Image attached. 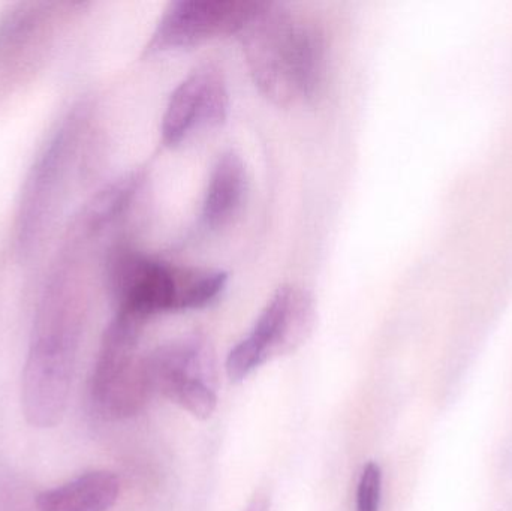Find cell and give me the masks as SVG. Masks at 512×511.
Here are the masks:
<instances>
[{"label":"cell","mask_w":512,"mask_h":511,"mask_svg":"<svg viewBox=\"0 0 512 511\" xmlns=\"http://www.w3.org/2000/svg\"><path fill=\"white\" fill-rule=\"evenodd\" d=\"M259 92L279 107L313 101L327 75V41L312 20L279 2H258L239 33Z\"/></svg>","instance_id":"1"},{"label":"cell","mask_w":512,"mask_h":511,"mask_svg":"<svg viewBox=\"0 0 512 511\" xmlns=\"http://www.w3.org/2000/svg\"><path fill=\"white\" fill-rule=\"evenodd\" d=\"M105 282L116 312L146 323L153 315L212 305L227 288L228 273L167 263L117 243L105 257Z\"/></svg>","instance_id":"2"},{"label":"cell","mask_w":512,"mask_h":511,"mask_svg":"<svg viewBox=\"0 0 512 511\" xmlns=\"http://www.w3.org/2000/svg\"><path fill=\"white\" fill-rule=\"evenodd\" d=\"M90 117L89 105H75L60 120L27 174L15 216V245L23 257L38 248L56 218L83 155Z\"/></svg>","instance_id":"3"},{"label":"cell","mask_w":512,"mask_h":511,"mask_svg":"<svg viewBox=\"0 0 512 511\" xmlns=\"http://www.w3.org/2000/svg\"><path fill=\"white\" fill-rule=\"evenodd\" d=\"M144 321L116 312L102 336L90 377V398L107 419H126L143 410L153 393L147 356L138 354Z\"/></svg>","instance_id":"4"},{"label":"cell","mask_w":512,"mask_h":511,"mask_svg":"<svg viewBox=\"0 0 512 511\" xmlns=\"http://www.w3.org/2000/svg\"><path fill=\"white\" fill-rule=\"evenodd\" d=\"M316 323L312 293L295 284L277 288L251 333L227 357V375L242 383L265 363L295 353L306 344Z\"/></svg>","instance_id":"5"},{"label":"cell","mask_w":512,"mask_h":511,"mask_svg":"<svg viewBox=\"0 0 512 511\" xmlns=\"http://www.w3.org/2000/svg\"><path fill=\"white\" fill-rule=\"evenodd\" d=\"M86 3L20 2L0 17V93L29 80L53 50L66 18Z\"/></svg>","instance_id":"6"},{"label":"cell","mask_w":512,"mask_h":511,"mask_svg":"<svg viewBox=\"0 0 512 511\" xmlns=\"http://www.w3.org/2000/svg\"><path fill=\"white\" fill-rule=\"evenodd\" d=\"M153 392L188 411L195 419L207 420L218 405V371L212 345L198 335L168 342L147 354Z\"/></svg>","instance_id":"7"},{"label":"cell","mask_w":512,"mask_h":511,"mask_svg":"<svg viewBox=\"0 0 512 511\" xmlns=\"http://www.w3.org/2000/svg\"><path fill=\"white\" fill-rule=\"evenodd\" d=\"M80 338L32 333L21 377V407L33 428H54L65 416Z\"/></svg>","instance_id":"8"},{"label":"cell","mask_w":512,"mask_h":511,"mask_svg":"<svg viewBox=\"0 0 512 511\" xmlns=\"http://www.w3.org/2000/svg\"><path fill=\"white\" fill-rule=\"evenodd\" d=\"M259 0H176L162 12L146 56L195 47L222 36H239Z\"/></svg>","instance_id":"9"},{"label":"cell","mask_w":512,"mask_h":511,"mask_svg":"<svg viewBox=\"0 0 512 511\" xmlns=\"http://www.w3.org/2000/svg\"><path fill=\"white\" fill-rule=\"evenodd\" d=\"M230 92L221 69L198 66L173 90L161 122L162 143L179 147L206 129L218 128L227 120Z\"/></svg>","instance_id":"10"},{"label":"cell","mask_w":512,"mask_h":511,"mask_svg":"<svg viewBox=\"0 0 512 511\" xmlns=\"http://www.w3.org/2000/svg\"><path fill=\"white\" fill-rule=\"evenodd\" d=\"M146 183L144 171H131L96 192L75 219L71 231L89 242L113 230L134 206Z\"/></svg>","instance_id":"11"},{"label":"cell","mask_w":512,"mask_h":511,"mask_svg":"<svg viewBox=\"0 0 512 511\" xmlns=\"http://www.w3.org/2000/svg\"><path fill=\"white\" fill-rule=\"evenodd\" d=\"M248 192V171L236 152L222 153L213 165L201 206L200 224L218 230L239 212Z\"/></svg>","instance_id":"12"},{"label":"cell","mask_w":512,"mask_h":511,"mask_svg":"<svg viewBox=\"0 0 512 511\" xmlns=\"http://www.w3.org/2000/svg\"><path fill=\"white\" fill-rule=\"evenodd\" d=\"M120 482L110 471H90L71 482L41 492L38 511H108L116 504Z\"/></svg>","instance_id":"13"},{"label":"cell","mask_w":512,"mask_h":511,"mask_svg":"<svg viewBox=\"0 0 512 511\" xmlns=\"http://www.w3.org/2000/svg\"><path fill=\"white\" fill-rule=\"evenodd\" d=\"M382 494V471L369 462L361 473L357 489V511H379Z\"/></svg>","instance_id":"14"},{"label":"cell","mask_w":512,"mask_h":511,"mask_svg":"<svg viewBox=\"0 0 512 511\" xmlns=\"http://www.w3.org/2000/svg\"><path fill=\"white\" fill-rule=\"evenodd\" d=\"M268 507L270 504H268L267 495H258L246 511H268Z\"/></svg>","instance_id":"15"}]
</instances>
